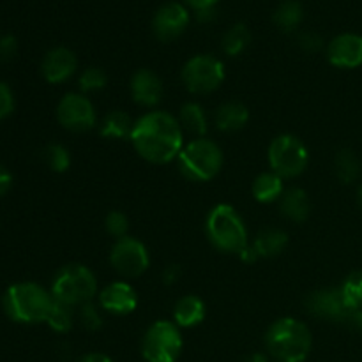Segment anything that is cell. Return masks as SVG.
Here are the masks:
<instances>
[{
  "label": "cell",
  "mask_w": 362,
  "mask_h": 362,
  "mask_svg": "<svg viewBox=\"0 0 362 362\" xmlns=\"http://www.w3.org/2000/svg\"><path fill=\"white\" fill-rule=\"evenodd\" d=\"M99 304L103 310L113 315H129L136 310L138 296L129 283L117 281L101 290Z\"/></svg>",
  "instance_id": "9a60e30c"
},
{
  "label": "cell",
  "mask_w": 362,
  "mask_h": 362,
  "mask_svg": "<svg viewBox=\"0 0 362 362\" xmlns=\"http://www.w3.org/2000/svg\"><path fill=\"white\" fill-rule=\"evenodd\" d=\"M134 122H131L129 115L120 110L115 112H110L108 115L103 119L101 124V136L105 138H117V140H122V138H131L133 133Z\"/></svg>",
  "instance_id": "603a6c76"
},
{
  "label": "cell",
  "mask_w": 362,
  "mask_h": 362,
  "mask_svg": "<svg viewBox=\"0 0 362 362\" xmlns=\"http://www.w3.org/2000/svg\"><path fill=\"white\" fill-rule=\"evenodd\" d=\"M131 95L141 106H156L163 98V81L156 73L140 69L131 78Z\"/></svg>",
  "instance_id": "e0dca14e"
},
{
  "label": "cell",
  "mask_w": 362,
  "mask_h": 362,
  "mask_svg": "<svg viewBox=\"0 0 362 362\" xmlns=\"http://www.w3.org/2000/svg\"><path fill=\"white\" fill-rule=\"evenodd\" d=\"M110 262L119 274L126 278H138L148 269L151 258H148L147 247L140 240L133 237H122L113 244Z\"/></svg>",
  "instance_id": "30bf717a"
},
{
  "label": "cell",
  "mask_w": 362,
  "mask_h": 362,
  "mask_svg": "<svg viewBox=\"0 0 362 362\" xmlns=\"http://www.w3.org/2000/svg\"><path fill=\"white\" fill-rule=\"evenodd\" d=\"M303 6L297 0H285L274 11V23L281 30L292 32L299 27L300 21H303Z\"/></svg>",
  "instance_id": "cb8c5ba5"
},
{
  "label": "cell",
  "mask_w": 362,
  "mask_h": 362,
  "mask_svg": "<svg viewBox=\"0 0 362 362\" xmlns=\"http://www.w3.org/2000/svg\"><path fill=\"white\" fill-rule=\"evenodd\" d=\"M189 25V13L179 2H168L161 6L156 13L152 27L154 34L161 41H173L179 37Z\"/></svg>",
  "instance_id": "4fadbf2b"
},
{
  "label": "cell",
  "mask_w": 362,
  "mask_h": 362,
  "mask_svg": "<svg viewBox=\"0 0 362 362\" xmlns=\"http://www.w3.org/2000/svg\"><path fill=\"white\" fill-rule=\"evenodd\" d=\"M286 244H288V235L285 232H281V230H265L255 239L251 246L257 251L258 258H272L283 253Z\"/></svg>",
  "instance_id": "44dd1931"
},
{
  "label": "cell",
  "mask_w": 362,
  "mask_h": 362,
  "mask_svg": "<svg viewBox=\"0 0 362 362\" xmlns=\"http://www.w3.org/2000/svg\"><path fill=\"white\" fill-rule=\"evenodd\" d=\"M339 290H341L343 299L352 313L362 310V271L352 272Z\"/></svg>",
  "instance_id": "83f0119b"
},
{
  "label": "cell",
  "mask_w": 362,
  "mask_h": 362,
  "mask_svg": "<svg viewBox=\"0 0 362 362\" xmlns=\"http://www.w3.org/2000/svg\"><path fill=\"white\" fill-rule=\"evenodd\" d=\"M180 124L191 134L204 136L207 133V115L198 103H186L180 108Z\"/></svg>",
  "instance_id": "d4e9b609"
},
{
  "label": "cell",
  "mask_w": 362,
  "mask_h": 362,
  "mask_svg": "<svg viewBox=\"0 0 362 362\" xmlns=\"http://www.w3.org/2000/svg\"><path fill=\"white\" fill-rule=\"evenodd\" d=\"M205 232L209 240L225 253L239 255L246 250L247 230L244 226L243 218L237 214L235 209L228 204H219L209 212L205 221Z\"/></svg>",
  "instance_id": "277c9868"
},
{
  "label": "cell",
  "mask_w": 362,
  "mask_h": 362,
  "mask_svg": "<svg viewBox=\"0 0 362 362\" xmlns=\"http://www.w3.org/2000/svg\"><path fill=\"white\" fill-rule=\"evenodd\" d=\"M250 120V112L243 103L230 101L219 106L216 112V126L218 129L225 131V133H233V131L243 129Z\"/></svg>",
  "instance_id": "ac0fdd59"
},
{
  "label": "cell",
  "mask_w": 362,
  "mask_h": 362,
  "mask_svg": "<svg viewBox=\"0 0 362 362\" xmlns=\"http://www.w3.org/2000/svg\"><path fill=\"white\" fill-rule=\"evenodd\" d=\"M108 81V76L103 69L99 67H88L81 73L80 76V88L83 92H94V90H101L103 87Z\"/></svg>",
  "instance_id": "4dcf8cb0"
},
{
  "label": "cell",
  "mask_w": 362,
  "mask_h": 362,
  "mask_svg": "<svg viewBox=\"0 0 362 362\" xmlns=\"http://www.w3.org/2000/svg\"><path fill=\"white\" fill-rule=\"evenodd\" d=\"M310 163L306 145L293 134H281L269 145V165L281 179L300 175Z\"/></svg>",
  "instance_id": "52a82bcc"
},
{
  "label": "cell",
  "mask_w": 362,
  "mask_h": 362,
  "mask_svg": "<svg viewBox=\"0 0 362 362\" xmlns=\"http://www.w3.org/2000/svg\"><path fill=\"white\" fill-rule=\"evenodd\" d=\"M350 324H352L356 329H359V331L362 332V310L354 311L352 317H350Z\"/></svg>",
  "instance_id": "60d3db41"
},
{
  "label": "cell",
  "mask_w": 362,
  "mask_h": 362,
  "mask_svg": "<svg viewBox=\"0 0 362 362\" xmlns=\"http://www.w3.org/2000/svg\"><path fill=\"white\" fill-rule=\"evenodd\" d=\"M299 45L304 52L315 53L322 48V39L315 32H306V34H303L299 37Z\"/></svg>",
  "instance_id": "d590c367"
},
{
  "label": "cell",
  "mask_w": 362,
  "mask_h": 362,
  "mask_svg": "<svg viewBox=\"0 0 362 362\" xmlns=\"http://www.w3.org/2000/svg\"><path fill=\"white\" fill-rule=\"evenodd\" d=\"M173 318H175V324L184 329L202 324L205 318L204 303L197 296L182 297L180 300H177L175 308H173Z\"/></svg>",
  "instance_id": "d6986e66"
},
{
  "label": "cell",
  "mask_w": 362,
  "mask_h": 362,
  "mask_svg": "<svg viewBox=\"0 0 362 362\" xmlns=\"http://www.w3.org/2000/svg\"><path fill=\"white\" fill-rule=\"evenodd\" d=\"M359 200H361V204H362V186L359 187Z\"/></svg>",
  "instance_id": "7bdbcfd3"
},
{
  "label": "cell",
  "mask_w": 362,
  "mask_h": 362,
  "mask_svg": "<svg viewBox=\"0 0 362 362\" xmlns=\"http://www.w3.org/2000/svg\"><path fill=\"white\" fill-rule=\"evenodd\" d=\"M251 42V32L250 28L244 23H237L230 28L228 32L223 37V49L226 52V55L235 57L239 53H243L247 48V45Z\"/></svg>",
  "instance_id": "484cf974"
},
{
  "label": "cell",
  "mask_w": 362,
  "mask_h": 362,
  "mask_svg": "<svg viewBox=\"0 0 362 362\" xmlns=\"http://www.w3.org/2000/svg\"><path fill=\"white\" fill-rule=\"evenodd\" d=\"M308 311L311 315L331 322H350L352 311L346 306L339 288H324L313 292L306 300Z\"/></svg>",
  "instance_id": "7c38bea8"
},
{
  "label": "cell",
  "mask_w": 362,
  "mask_h": 362,
  "mask_svg": "<svg viewBox=\"0 0 362 362\" xmlns=\"http://www.w3.org/2000/svg\"><path fill=\"white\" fill-rule=\"evenodd\" d=\"M267 350L278 362H304L311 352V332L296 318H279L265 336Z\"/></svg>",
  "instance_id": "3957f363"
},
{
  "label": "cell",
  "mask_w": 362,
  "mask_h": 362,
  "mask_svg": "<svg viewBox=\"0 0 362 362\" xmlns=\"http://www.w3.org/2000/svg\"><path fill=\"white\" fill-rule=\"evenodd\" d=\"M131 141L138 154L154 165L179 158L182 151V126L166 112H151L134 122Z\"/></svg>",
  "instance_id": "6da1fadb"
},
{
  "label": "cell",
  "mask_w": 362,
  "mask_h": 362,
  "mask_svg": "<svg viewBox=\"0 0 362 362\" xmlns=\"http://www.w3.org/2000/svg\"><path fill=\"white\" fill-rule=\"evenodd\" d=\"M57 119L66 129L83 133L95 126V110L83 94H66L57 108Z\"/></svg>",
  "instance_id": "8fae6325"
},
{
  "label": "cell",
  "mask_w": 362,
  "mask_h": 362,
  "mask_svg": "<svg viewBox=\"0 0 362 362\" xmlns=\"http://www.w3.org/2000/svg\"><path fill=\"white\" fill-rule=\"evenodd\" d=\"M336 175L345 184L356 182L361 175V163L352 151H341L336 156Z\"/></svg>",
  "instance_id": "4316f807"
},
{
  "label": "cell",
  "mask_w": 362,
  "mask_h": 362,
  "mask_svg": "<svg viewBox=\"0 0 362 362\" xmlns=\"http://www.w3.org/2000/svg\"><path fill=\"white\" fill-rule=\"evenodd\" d=\"M253 197L260 204H272L283 197V179L274 172H265L253 182Z\"/></svg>",
  "instance_id": "7402d4cb"
},
{
  "label": "cell",
  "mask_w": 362,
  "mask_h": 362,
  "mask_svg": "<svg viewBox=\"0 0 362 362\" xmlns=\"http://www.w3.org/2000/svg\"><path fill=\"white\" fill-rule=\"evenodd\" d=\"M98 292V281L92 271L85 265L71 264L57 272L52 285L53 299L67 306H81L90 303Z\"/></svg>",
  "instance_id": "8992f818"
},
{
  "label": "cell",
  "mask_w": 362,
  "mask_h": 362,
  "mask_svg": "<svg viewBox=\"0 0 362 362\" xmlns=\"http://www.w3.org/2000/svg\"><path fill=\"white\" fill-rule=\"evenodd\" d=\"M182 352L179 325L159 320L148 327L141 341V354L147 362H175Z\"/></svg>",
  "instance_id": "ba28073f"
},
{
  "label": "cell",
  "mask_w": 362,
  "mask_h": 362,
  "mask_svg": "<svg viewBox=\"0 0 362 362\" xmlns=\"http://www.w3.org/2000/svg\"><path fill=\"white\" fill-rule=\"evenodd\" d=\"M78 362H113L108 356L105 354H88V356L81 357Z\"/></svg>",
  "instance_id": "ab89813d"
},
{
  "label": "cell",
  "mask_w": 362,
  "mask_h": 362,
  "mask_svg": "<svg viewBox=\"0 0 362 362\" xmlns=\"http://www.w3.org/2000/svg\"><path fill=\"white\" fill-rule=\"evenodd\" d=\"M76 67L78 60L74 53L71 49L62 48V46L49 49L41 64L42 76L49 83H62V81H66L67 78L73 76Z\"/></svg>",
  "instance_id": "2e32d148"
},
{
  "label": "cell",
  "mask_w": 362,
  "mask_h": 362,
  "mask_svg": "<svg viewBox=\"0 0 362 362\" xmlns=\"http://www.w3.org/2000/svg\"><path fill=\"white\" fill-rule=\"evenodd\" d=\"M186 2L191 4V6H193L197 11H200V9H209V7H214L219 0H186Z\"/></svg>",
  "instance_id": "f35d334b"
},
{
  "label": "cell",
  "mask_w": 362,
  "mask_h": 362,
  "mask_svg": "<svg viewBox=\"0 0 362 362\" xmlns=\"http://www.w3.org/2000/svg\"><path fill=\"white\" fill-rule=\"evenodd\" d=\"M247 362H269L267 357L264 356V354H255V356H251Z\"/></svg>",
  "instance_id": "b9f144b4"
},
{
  "label": "cell",
  "mask_w": 362,
  "mask_h": 362,
  "mask_svg": "<svg viewBox=\"0 0 362 362\" xmlns=\"http://www.w3.org/2000/svg\"><path fill=\"white\" fill-rule=\"evenodd\" d=\"M283 216L290 219V221L303 223L304 219L310 216V200H308V194L304 193L299 187H292L286 193H283L281 204H279Z\"/></svg>",
  "instance_id": "ffe728a7"
},
{
  "label": "cell",
  "mask_w": 362,
  "mask_h": 362,
  "mask_svg": "<svg viewBox=\"0 0 362 362\" xmlns=\"http://www.w3.org/2000/svg\"><path fill=\"white\" fill-rule=\"evenodd\" d=\"M179 278H180L179 265H168V267L163 271V283H165V285H173Z\"/></svg>",
  "instance_id": "74e56055"
},
{
  "label": "cell",
  "mask_w": 362,
  "mask_h": 362,
  "mask_svg": "<svg viewBox=\"0 0 362 362\" xmlns=\"http://www.w3.org/2000/svg\"><path fill=\"white\" fill-rule=\"evenodd\" d=\"M45 161H46V165L53 170V172L62 173L69 168L71 156H69V152L62 147V145L52 144L46 147Z\"/></svg>",
  "instance_id": "f546056e"
},
{
  "label": "cell",
  "mask_w": 362,
  "mask_h": 362,
  "mask_svg": "<svg viewBox=\"0 0 362 362\" xmlns=\"http://www.w3.org/2000/svg\"><path fill=\"white\" fill-rule=\"evenodd\" d=\"M105 228L110 235L117 237V239H122V237H126L127 228H129V221H127L124 212L112 211L108 212V216H106Z\"/></svg>",
  "instance_id": "1f68e13d"
},
{
  "label": "cell",
  "mask_w": 362,
  "mask_h": 362,
  "mask_svg": "<svg viewBox=\"0 0 362 362\" xmlns=\"http://www.w3.org/2000/svg\"><path fill=\"white\" fill-rule=\"evenodd\" d=\"M327 59L332 66L354 69L362 64V35L341 34L327 46Z\"/></svg>",
  "instance_id": "5bb4252c"
},
{
  "label": "cell",
  "mask_w": 362,
  "mask_h": 362,
  "mask_svg": "<svg viewBox=\"0 0 362 362\" xmlns=\"http://www.w3.org/2000/svg\"><path fill=\"white\" fill-rule=\"evenodd\" d=\"M7 317L18 324L46 322L53 306L52 292H46L37 283H16L9 286L2 299Z\"/></svg>",
  "instance_id": "7a4b0ae2"
},
{
  "label": "cell",
  "mask_w": 362,
  "mask_h": 362,
  "mask_svg": "<svg viewBox=\"0 0 362 362\" xmlns=\"http://www.w3.org/2000/svg\"><path fill=\"white\" fill-rule=\"evenodd\" d=\"M18 52V41L14 35H2L0 37V60L7 62V60L14 59Z\"/></svg>",
  "instance_id": "e575fe53"
},
{
  "label": "cell",
  "mask_w": 362,
  "mask_h": 362,
  "mask_svg": "<svg viewBox=\"0 0 362 362\" xmlns=\"http://www.w3.org/2000/svg\"><path fill=\"white\" fill-rule=\"evenodd\" d=\"M14 110V95L7 83L0 81V120L7 119Z\"/></svg>",
  "instance_id": "836d02e7"
},
{
  "label": "cell",
  "mask_w": 362,
  "mask_h": 362,
  "mask_svg": "<svg viewBox=\"0 0 362 362\" xmlns=\"http://www.w3.org/2000/svg\"><path fill=\"white\" fill-rule=\"evenodd\" d=\"M225 80V66L212 55H197L186 62L182 81L193 94H209Z\"/></svg>",
  "instance_id": "9c48e42d"
},
{
  "label": "cell",
  "mask_w": 362,
  "mask_h": 362,
  "mask_svg": "<svg viewBox=\"0 0 362 362\" xmlns=\"http://www.w3.org/2000/svg\"><path fill=\"white\" fill-rule=\"evenodd\" d=\"M78 317H80V322L83 324V327L88 329V331H98V329L103 325L101 315H99L98 308H95L92 303L81 304Z\"/></svg>",
  "instance_id": "d6a6232c"
},
{
  "label": "cell",
  "mask_w": 362,
  "mask_h": 362,
  "mask_svg": "<svg viewBox=\"0 0 362 362\" xmlns=\"http://www.w3.org/2000/svg\"><path fill=\"white\" fill-rule=\"evenodd\" d=\"M46 324L55 332H67L73 327V306H67V304L53 299V306L46 318Z\"/></svg>",
  "instance_id": "f1b7e54d"
},
{
  "label": "cell",
  "mask_w": 362,
  "mask_h": 362,
  "mask_svg": "<svg viewBox=\"0 0 362 362\" xmlns=\"http://www.w3.org/2000/svg\"><path fill=\"white\" fill-rule=\"evenodd\" d=\"M179 170L186 179L194 182H205L214 179L223 166V152L214 141L207 138H197L179 154Z\"/></svg>",
  "instance_id": "5b68a950"
},
{
  "label": "cell",
  "mask_w": 362,
  "mask_h": 362,
  "mask_svg": "<svg viewBox=\"0 0 362 362\" xmlns=\"http://www.w3.org/2000/svg\"><path fill=\"white\" fill-rule=\"evenodd\" d=\"M11 186H13V175L9 170L0 165V197H4L11 189Z\"/></svg>",
  "instance_id": "8d00e7d4"
}]
</instances>
